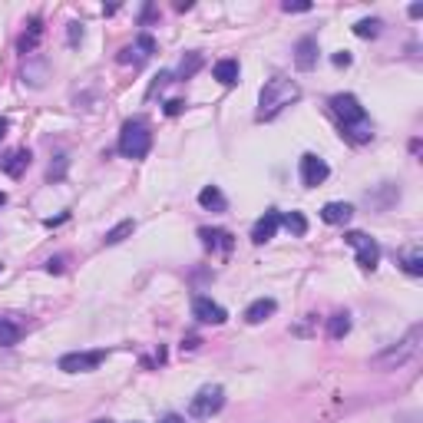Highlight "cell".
<instances>
[{"instance_id":"4fadbf2b","label":"cell","mask_w":423,"mask_h":423,"mask_svg":"<svg viewBox=\"0 0 423 423\" xmlns=\"http://www.w3.org/2000/svg\"><path fill=\"white\" fill-rule=\"evenodd\" d=\"M321 219L328 225H347L354 219V205L351 202H328V205L321 209Z\"/></svg>"},{"instance_id":"e575fe53","label":"cell","mask_w":423,"mask_h":423,"mask_svg":"<svg viewBox=\"0 0 423 423\" xmlns=\"http://www.w3.org/2000/svg\"><path fill=\"white\" fill-rule=\"evenodd\" d=\"M4 132H7V119L0 116V136H4Z\"/></svg>"},{"instance_id":"ffe728a7","label":"cell","mask_w":423,"mask_h":423,"mask_svg":"<svg viewBox=\"0 0 423 423\" xmlns=\"http://www.w3.org/2000/svg\"><path fill=\"white\" fill-rule=\"evenodd\" d=\"M347 331H351V314H334L328 321V338L331 341H341Z\"/></svg>"},{"instance_id":"836d02e7","label":"cell","mask_w":423,"mask_h":423,"mask_svg":"<svg viewBox=\"0 0 423 423\" xmlns=\"http://www.w3.org/2000/svg\"><path fill=\"white\" fill-rule=\"evenodd\" d=\"M334 63H338V67H347V63H351V57H347V53H338V57H334Z\"/></svg>"},{"instance_id":"7a4b0ae2","label":"cell","mask_w":423,"mask_h":423,"mask_svg":"<svg viewBox=\"0 0 423 423\" xmlns=\"http://www.w3.org/2000/svg\"><path fill=\"white\" fill-rule=\"evenodd\" d=\"M301 99V86L294 80H284V76H275L261 86V96H258V123L265 119H275L282 109H288L291 103Z\"/></svg>"},{"instance_id":"2e32d148","label":"cell","mask_w":423,"mask_h":423,"mask_svg":"<svg viewBox=\"0 0 423 423\" xmlns=\"http://www.w3.org/2000/svg\"><path fill=\"white\" fill-rule=\"evenodd\" d=\"M0 165H4V172H7V176L20 179L27 172V165H30V149H13V153L7 155Z\"/></svg>"},{"instance_id":"cb8c5ba5","label":"cell","mask_w":423,"mask_h":423,"mask_svg":"<svg viewBox=\"0 0 423 423\" xmlns=\"http://www.w3.org/2000/svg\"><path fill=\"white\" fill-rule=\"evenodd\" d=\"M380 20H374V17H370V20H357V24H354V34L357 36H364V40H374L377 34H380Z\"/></svg>"},{"instance_id":"d6a6232c","label":"cell","mask_w":423,"mask_h":423,"mask_svg":"<svg viewBox=\"0 0 423 423\" xmlns=\"http://www.w3.org/2000/svg\"><path fill=\"white\" fill-rule=\"evenodd\" d=\"M159 423H186V417H179V413H165Z\"/></svg>"},{"instance_id":"603a6c76","label":"cell","mask_w":423,"mask_h":423,"mask_svg":"<svg viewBox=\"0 0 423 423\" xmlns=\"http://www.w3.org/2000/svg\"><path fill=\"white\" fill-rule=\"evenodd\" d=\"M282 225L291 232V235H305L307 232V219L301 215V212H288V215H282Z\"/></svg>"},{"instance_id":"5bb4252c","label":"cell","mask_w":423,"mask_h":423,"mask_svg":"<svg viewBox=\"0 0 423 423\" xmlns=\"http://www.w3.org/2000/svg\"><path fill=\"white\" fill-rule=\"evenodd\" d=\"M199 238L205 242V248H219V251H232V235L225 228H199Z\"/></svg>"},{"instance_id":"9c48e42d","label":"cell","mask_w":423,"mask_h":423,"mask_svg":"<svg viewBox=\"0 0 423 423\" xmlns=\"http://www.w3.org/2000/svg\"><path fill=\"white\" fill-rule=\"evenodd\" d=\"M192 317L199 321V324H225L228 321V311L222 305H215L212 298H195L192 301Z\"/></svg>"},{"instance_id":"277c9868","label":"cell","mask_w":423,"mask_h":423,"mask_svg":"<svg viewBox=\"0 0 423 423\" xmlns=\"http://www.w3.org/2000/svg\"><path fill=\"white\" fill-rule=\"evenodd\" d=\"M149 149H153V132H149V126L142 119L126 123L123 132H119V153L126 155V159H146Z\"/></svg>"},{"instance_id":"d6986e66","label":"cell","mask_w":423,"mask_h":423,"mask_svg":"<svg viewBox=\"0 0 423 423\" xmlns=\"http://www.w3.org/2000/svg\"><path fill=\"white\" fill-rule=\"evenodd\" d=\"M199 205H202V209L225 212V205H228V202H225V195L219 192V186H205V188L199 192Z\"/></svg>"},{"instance_id":"8992f818","label":"cell","mask_w":423,"mask_h":423,"mask_svg":"<svg viewBox=\"0 0 423 423\" xmlns=\"http://www.w3.org/2000/svg\"><path fill=\"white\" fill-rule=\"evenodd\" d=\"M344 242H347L351 248H357V265H361V268H364V271L377 268V261H380V248H377L374 238H367L364 232H347Z\"/></svg>"},{"instance_id":"83f0119b","label":"cell","mask_w":423,"mask_h":423,"mask_svg":"<svg viewBox=\"0 0 423 423\" xmlns=\"http://www.w3.org/2000/svg\"><path fill=\"white\" fill-rule=\"evenodd\" d=\"M182 109H186V103H182V99H169V103H165V116H179Z\"/></svg>"},{"instance_id":"e0dca14e","label":"cell","mask_w":423,"mask_h":423,"mask_svg":"<svg viewBox=\"0 0 423 423\" xmlns=\"http://www.w3.org/2000/svg\"><path fill=\"white\" fill-rule=\"evenodd\" d=\"M212 73H215V80L222 83V86H235L238 76H242V67H238V60H219Z\"/></svg>"},{"instance_id":"d590c367","label":"cell","mask_w":423,"mask_h":423,"mask_svg":"<svg viewBox=\"0 0 423 423\" xmlns=\"http://www.w3.org/2000/svg\"><path fill=\"white\" fill-rule=\"evenodd\" d=\"M4 202H7V195H4V192H0V205H4Z\"/></svg>"},{"instance_id":"5b68a950","label":"cell","mask_w":423,"mask_h":423,"mask_svg":"<svg viewBox=\"0 0 423 423\" xmlns=\"http://www.w3.org/2000/svg\"><path fill=\"white\" fill-rule=\"evenodd\" d=\"M225 407V390L222 387H202L195 397L188 400V413L192 417H212Z\"/></svg>"},{"instance_id":"1f68e13d","label":"cell","mask_w":423,"mask_h":423,"mask_svg":"<svg viewBox=\"0 0 423 423\" xmlns=\"http://www.w3.org/2000/svg\"><path fill=\"white\" fill-rule=\"evenodd\" d=\"M80 36H83V27L80 24H70V43H76Z\"/></svg>"},{"instance_id":"d4e9b609","label":"cell","mask_w":423,"mask_h":423,"mask_svg":"<svg viewBox=\"0 0 423 423\" xmlns=\"http://www.w3.org/2000/svg\"><path fill=\"white\" fill-rule=\"evenodd\" d=\"M199 67H202V53H188V57L182 60V67H179V76H182V80H192Z\"/></svg>"},{"instance_id":"44dd1931","label":"cell","mask_w":423,"mask_h":423,"mask_svg":"<svg viewBox=\"0 0 423 423\" xmlns=\"http://www.w3.org/2000/svg\"><path fill=\"white\" fill-rule=\"evenodd\" d=\"M132 232H136V222H132V219H126V222H119L116 228H109V232H106L103 245H119V242H123L126 235H132Z\"/></svg>"},{"instance_id":"8fae6325","label":"cell","mask_w":423,"mask_h":423,"mask_svg":"<svg viewBox=\"0 0 423 423\" xmlns=\"http://www.w3.org/2000/svg\"><path fill=\"white\" fill-rule=\"evenodd\" d=\"M278 225H282V212H265L258 222H255V228H251V242L255 245H265L268 238H275V232H278Z\"/></svg>"},{"instance_id":"4dcf8cb0","label":"cell","mask_w":423,"mask_h":423,"mask_svg":"<svg viewBox=\"0 0 423 423\" xmlns=\"http://www.w3.org/2000/svg\"><path fill=\"white\" fill-rule=\"evenodd\" d=\"M195 347H199V338H195V334H192V338H186V341H182V351H195Z\"/></svg>"},{"instance_id":"3957f363","label":"cell","mask_w":423,"mask_h":423,"mask_svg":"<svg viewBox=\"0 0 423 423\" xmlns=\"http://www.w3.org/2000/svg\"><path fill=\"white\" fill-rule=\"evenodd\" d=\"M420 341H423V328L420 324H413L403 341L390 344L387 351H380L377 357H370V367H377V370H397V367L410 364L413 357L420 354Z\"/></svg>"},{"instance_id":"9a60e30c","label":"cell","mask_w":423,"mask_h":423,"mask_svg":"<svg viewBox=\"0 0 423 423\" xmlns=\"http://www.w3.org/2000/svg\"><path fill=\"white\" fill-rule=\"evenodd\" d=\"M275 301L271 298H258V301H251V305L245 307V321L248 324H261V321H268L271 314H275Z\"/></svg>"},{"instance_id":"6da1fadb","label":"cell","mask_w":423,"mask_h":423,"mask_svg":"<svg viewBox=\"0 0 423 423\" xmlns=\"http://www.w3.org/2000/svg\"><path fill=\"white\" fill-rule=\"evenodd\" d=\"M331 113H334L338 123H341V136H347V139L357 142V146H361V142H370L374 126H370L364 106L357 103V96H354V93L331 96Z\"/></svg>"},{"instance_id":"52a82bcc","label":"cell","mask_w":423,"mask_h":423,"mask_svg":"<svg viewBox=\"0 0 423 423\" xmlns=\"http://www.w3.org/2000/svg\"><path fill=\"white\" fill-rule=\"evenodd\" d=\"M106 361V351H73L60 357V370L67 374H86V370H96V367Z\"/></svg>"},{"instance_id":"4316f807","label":"cell","mask_w":423,"mask_h":423,"mask_svg":"<svg viewBox=\"0 0 423 423\" xmlns=\"http://www.w3.org/2000/svg\"><path fill=\"white\" fill-rule=\"evenodd\" d=\"M282 11H284V13H307V11H311V4H305V0H301V4H291V0H284Z\"/></svg>"},{"instance_id":"f1b7e54d","label":"cell","mask_w":423,"mask_h":423,"mask_svg":"<svg viewBox=\"0 0 423 423\" xmlns=\"http://www.w3.org/2000/svg\"><path fill=\"white\" fill-rule=\"evenodd\" d=\"M63 172H67V155H60L57 165H50V179H60Z\"/></svg>"},{"instance_id":"f546056e","label":"cell","mask_w":423,"mask_h":423,"mask_svg":"<svg viewBox=\"0 0 423 423\" xmlns=\"http://www.w3.org/2000/svg\"><path fill=\"white\" fill-rule=\"evenodd\" d=\"M47 271H50V275H60V271H63V258H50L47 261Z\"/></svg>"},{"instance_id":"ba28073f","label":"cell","mask_w":423,"mask_h":423,"mask_svg":"<svg viewBox=\"0 0 423 423\" xmlns=\"http://www.w3.org/2000/svg\"><path fill=\"white\" fill-rule=\"evenodd\" d=\"M298 176H301V182H305L307 188H314V186H321V182L331 176V169H328V162H324L321 155L305 153V155H301V162H298Z\"/></svg>"},{"instance_id":"484cf974","label":"cell","mask_w":423,"mask_h":423,"mask_svg":"<svg viewBox=\"0 0 423 423\" xmlns=\"http://www.w3.org/2000/svg\"><path fill=\"white\" fill-rule=\"evenodd\" d=\"M403 271H407V275H413V278H417V275H423V255H420V251L403 255Z\"/></svg>"},{"instance_id":"7c38bea8","label":"cell","mask_w":423,"mask_h":423,"mask_svg":"<svg viewBox=\"0 0 423 423\" xmlns=\"http://www.w3.org/2000/svg\"><path fill=\"white\" fill-rule=\"evenodd\" d=\"M317 63V40L314 36H301L298 47H294V67L298 70H314Z\"/></svg>"},{"instance_id":"ac0fdd59","label":"cell","mask_w":423,"mask_h":423,"mask_svg":"<svg viewBox=\"0 0 423 423\" xmlns=\"http://www.w3.org/2000/svg\"><path fill=\"white\" fill-rule=\"evenodd\" d=\"M40 36H43V24H40V20H30V30H24V36L17 40L20 53H34L36 43H40Z\"/></svg>"},{"instance_id":"30bf717a","label":"cell","mask_w":423,"mask_h":423,"mask_svg":"<svg viewBox=\"0 0 423 423\" xmlns=\"http://www.w3.org/2000/svg\"><path fill=\"white\" fill-rule=\"evenodd\" d=\"M153 53H155V40H153V36L142 34L139 40L132 43V47H123V53H119V63H132V67H142V63L153 57Z\"/></svg>"},{"instance_id":"8d00e7d4","label":"cell","mask_w":423,"mask_h":423,"mask_svg":"<svg viewBox=\"0 0 423 423\" xmlns=\"http://www.w3.org/2000/svg\"><path fill=\"white\" fill-rule=\"evenodd\" d=\"M96 423H113V420H96Z\"/></svg>"},{"instance_id":"7402d4cb","label":"cell","mask_w":423,"mask_h":423,"mask_svg":"<svg viewBox=\"0 0 423 423\" xmlns=\"http://www.w3.org/2000/svg\"><path fill=\"white\" fill-rule=\"evenodd\" d=\"M17 341H20V328L11 317H0V347H13Z\"/></svg>"},{"instance_id":"74e56055","label":"cell","mask_w":423,"mask_h":423,"mask_svg":"<svg viewBox=\"0 0 423 423\" xmlns=\"http://www.w3.org/2000/svg\"><path fill=\"white\" fill-rule=\"evenodd\" d=\"M132 423H136V420H132Z\"/></svg>"}]
</instances>
